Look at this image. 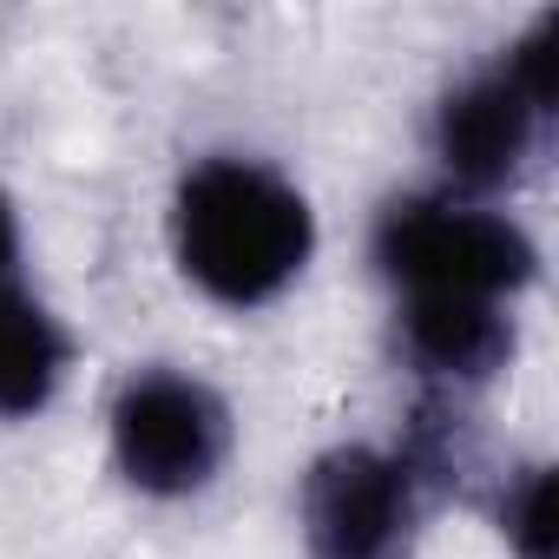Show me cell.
<instances>
[{
    "mask_svg": "<svg viewBox=\"0 0 559 559\" xmlns=\"http://www.w3.org/2000/svg\"><path fill=\"white\" fill-rule=\"evenodd\" d=\"M507 80L539 106V112H552V99H559V14H539L513 47H507Z\"/></svg>",
    "mask_w": 559,
    "mask_h": 559,
    "instance_id": "obj_9",
    "label": "cell"
},
{
    "mask_svg": "<svg viewBox=\"0 0 559 559\" xmlns=\"http://www.w3.org/2000/svg\"><path fill=\"white\" fill-rule=\"evenodd\" d=\"M533 237L467 198H395L376 217V270L402 297H467L507 304L533 284Z\"/></svg>",
    "mask_w": 559,
    "mask_h": 559,
    "instance_id": "obj_2",
    "label": "cell"
},
{
    "mask_svg": "<svg viewBox=\"0 0 559 559\" xmlns=\"http://www.w3.org/2000/svg\"><path fill=\"white\" fill-rule=\"evenodd\" d=\"M67 330L21 290H0V421L40 415L67 382Z\"/></svg>",
    "mask_w": 559,
    "mask_h": 559,
    "instance_id": "obj_7",
    "label": "cell"
},
{
    "mask_svg": "<svg viewBox=\"0 0 559 559\" xmlns=\"http://www.w3.org/2000/svg\"><path fill=\"white\" fill-rule=\"evenodd\" d=\"M539 106L507 80V67H487V73H467L441 106H435V126H428V145H435V165L454 191L467 198H487V191H507L526 158H533V139H539Z\"/></svg>",
    "mask_w": 559,
    "mask_h": 559,
    "instance_id": "obj_5",
    "label": "cell"
},
{
    "mask_svg": "<svg viewBox=\"0 0 559 559\" xmlns=\"http://www.w3.org/2000/svg\"><path fill=\"white\" fill-rule=\"evenodd\" d=\"M421 533V474L402 448H330L304 474L310 559H408Z\"/></svg>",
    "mask_w": 559,
    "mask_h": 559,
    "instance_id": "obj_4",
    "label": "cell"
},
{
    "mask_svg": "<svg viewBox=\"0 0 559 559\" xmlns=\"http://www.w3.org/2000/svg\"><path fill=\"white\" fill-rule=\"evenodd\" d=\"M112 461L126 487L152 500H191L204 493L230 461V408L211 382L178 369H139L112 395Z\"/></svg>",
    "mask_w": 559,
    "mask_h": 559,
    "instance_id": "obj_3",
    "label": "cell"
},
{
    "mask_svg": "<svg viewBox=\"0 0 559 559\" xmlns=\"http://www.w3.org/2000/svg\"><path fill=\"white\" fill-rule=\"evenodd\" d=\"M395 349L415 376L454 389H480L507 369L513 356V323L500 304H467V297H402L395 310Z\"/></svg>",
    "mask_w": 559,
    "mask_h": 559,
    "instance_id": "obj_6",
    "label": "cell"
},
{
    "mask_svg": "<svg viewBox=\"0 0 559 559\" xmlns=\"http://www.w3.org/2000/svg\"><path fill=\"white\" fill-rule=\"evenodd\" d=\"M500 533L520 559H552L559 533H552V474L546 467H520L500 487Z\"/></svg>",
    "mask_w": 559,
    "mask_h": 559,
    "instance_id": "obj_8",
    "label": "cell"
},
{
    "mask_svg": "<svg viewBox=\"0 0 559 559\" xmlns=\"http://www.w3.org/2000/svg\"><path fill=\"white\" fill-rule=\"evenodd\" d=\"M317 250L310 198L263 158H198L171 191V257L224 310L276 304Z\"/></svg>",
    "mask_w": 559,
    "mask_h": 559,
    "instance_id": "obj_1",
    "label": "cell"
},
{
    "mask_svg": "<svg viewBox=\"0 0 559 559\" xmlns=\"http://www.w3.org/2000/svg\"><path fill=\"white\" fill-rule=\"evenodd\" d=\"M14 270H21V211L0 191V290H14Z\"/></svg>",
    "mask_w": 559,
    "mask_h": 559,
    "instance_id": "obj_10",
    "label": "cell"
}]
</instances>
